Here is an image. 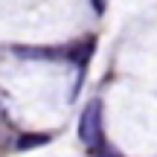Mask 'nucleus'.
Segmentation results:
<instances>
[{"mask_svg": "<svg viewBox=\"0 0 157 157\" xmlns=\"http://www.w3.org/2000/svg\"><path fill=\"white\" fill-rule=\"evenodd\" d=\"M78 140L90 151L105 148V122H102V99H90L78 113Z\"/></svg>", "mask_w": 157, "mask_h": 157, "instance_id": "f257e3e1", "label": "nucleus"}, {"mask_svg": "<svg viewBox=\"0 0 157 157\" xmlns=\"http://www.w3.org/2000/svg\"><path fill=\"white\" fill-rule=\"evenodd\" d=\"M44 143H50L47 134H26L23 140H17V148H35V146H44Z\"/></svg>", "mask_w": 157, "mask_h": 157, "instance_id": "f03ea898", "label": "nucleus"}, {"mask_svg": "<svg viewBox=\"0 0 157 157\" xmlns=\"http://www.w3.org/2000/svg\"><path fill=\"white\" fill-rule=\"evenodd\" d=\"M99 157H122V154H117L113 148H102V151H99Z\"/></svg>", "mask_w": 157, "mask_h": 157, "instance_id": "7ed1b4c3", "label": "nucleus"}]
</instances>
